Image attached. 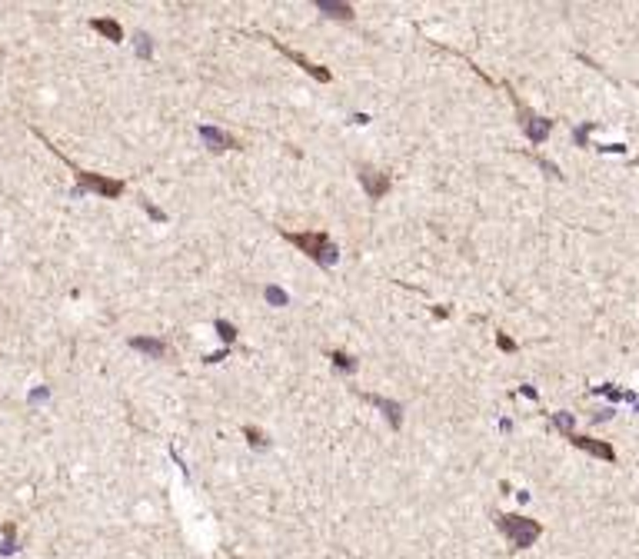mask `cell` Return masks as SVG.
I'll use <instances>...</instances> for the list:
<instances>
[{
	"label": "cell",
	"mask_w": 639,
	"mask_h": 559,
	"mask_svg": "<svg viewBox=\"0 0 639 559\" xmlns=\"http://www.w3.org/2000/svg\"><path fill=\"white\" fill-rule=\"evenodd\" d=\"M493 519H496V529H499L516 549H529L543 536V526L536 523V519H529V516H513V513H499V509H496Z\"/></svg>",
	"instance_id": "obj_1"
},
{
	"label": "cell",
	"mask_w": 639,
	"mask_h": 559,
	"mask_svg": "<svg viewBox=\"0 0 639 559\" xmlns=\"http://www.w3.org/2000/svg\"><path fill=\"white\" fill-rule=\"evenodd\" d=\"M287 240L293 243V247H300V250L307 253L310 260H317V264H323V266L337 264V256H340L337 243H333L330 237H327V233H320V230H310V233H287Z\"/></svg>",
	"instance_id": "obj_2"
},
{
	"label": "cell",
	"mask_w": 639,
	"mask_h": 559,
	"mask_svg": "<svg viewBox=\"0 0 639 559\" xmlns=\"http://www.w3.org/2000/svg\"><path fill=\"white\" fill-rule=\"evenodd\" d=\"M70 170H74V176H77V190H80V193H84V190H94V193H100V197L117 200L123 190H127L123 180H113V176L90 174V170H80V166H74V164H70Z\"/></svg>",
	"instance_id": "obj_3"
},
{
	"label": "cell",
	"mask_w": 639,
	"mask_h": 559,
	"mask_svg": "<svg viewBox=\"0 0 639 559\" xmlns=\"http://www.w3.org/2000/svg\"><path fill=\"white\" fill-rule=\"evenodd\" d=\"M360 183H363V190L370 193V200H383L386 193H390L393 180H390V174H383V170H373V166H360Z\"/></svg>",
	"instance_id": "obj_4"
},
{
	"label": "cell",
	"mask_w": 639,
	"mask_h": 559,
	"mask_svg": "<svg viewBox=\"0 0 639 559\" xmlns=\"http://www.w3.org/2000/svg\"><path fill=\"white\" fill-rule=\"evenodd\" d=\"M570 443L573 446H579V450H586L589 456H599V460H606V463H616V450L609 446V443H603V439H593V436H579V433H570Z\"/></svg>",
	"instance_id": "obj_5"
},
{
	"label": "cell",
	"mask_w": 639,
	"mask_h": 559,
	"mask_svg": "<svg viewBox=\"0 0 639 559\" xmlns=\"http://www.w3.org/2000/svg\"><path fill=\"white\" fill-rule=\"evenodd\" d=\"M266 40H270V44H273L276 50H280V54H287L290 60H293V64H300V67H303V70H307L310 77H317V80H330V70H327V67H317V64H313V60H307V57H303V54H297V50H290V47H283V44H280V40H273V37H266Z\"/></svg>",
	"instance_id": "obj_6"
},
{
	"label": "cell",
	"mask_w": 639,
	"mask_h": 559,
	"mask_svg": "<svg viewBox=\"0 0 639 559\" xmlns=\"http://www.w3.org/2000/svg\"><path fill=\"white\" fill-rule=\"evenodd\" d=\"M200 140L207 143L210 150H240V140L230 133L217 130V127H200Z\"/></svg>",
	"instance_id": "obj_7"
},
{
	"label": "cell",
	"mask_w": 639,
	"mask_h": 559,
	"mask_svg": "<svg viewBox=\"0 0 639 559\" xmlns=\"http://www.w3.org/2000/svg\"><path fill=\"white\" fill-rule=\"evenodd\" d=\"M366 403H373L376 410H383L386 419H390V427H397L403 423V410H400V403H393V400H386V396H373V393H363Z\"/></svg>",
	"instance_id": "obj_8"
},
{
	"label": "cell",
	"mask_w": 639,
	"mask_h": 559,
	"mask_svg": "<svg viewBox=\"0 0 639 559\" xmlns=\"http://www.w3.org/2000/svg\"><path fill=\"white\" fill-rule=\"evenodd\" d=\"M523 130H526V137L533 143H543L553 130V120H546V117H529V120L523 123Z\"/></svg>",
	"instance_id": "obj_9"
},
{
	"label": "cell",
	"mask_w": 639,
	"mask_h": 559,
	"mask_svg": "<svg viewBox=\"0 0 639 559\" xmlns=\"http://www.w3.org/2000/svg\"><path fill=\"white\" fill-rule=\"evenodd\" d=\"M130 346H133V350H140V353H147V356H154V360L166 356V343L164 340H154V337H133Z\"/></svg>",
	"instance_id": "obj_10"
},
{
	"label": "cell",
	"mask_w": 639,
	"mask_h": 559,
	"mask_svg": "<svg viewBox=\"0 0 639 559\" xmlns=\"http://www.w3.org/2000/svg\"><path fill=\"white\" fill-rule=\"evenodd\" d=\"M90 27H94L97 33H103L107 40H113V44H120V40H123V27L117 21H111V17H94Z\"/></svg>",
	"instance_id": "obj_11"
},
{
	"label": "cell",
	"mask_w": 639,
	"mask_h": 559,
	"mask_svg": "<svg viewBox=\"0 0 639 559\" xmlns=\"http://www.w3.org/2000/svg\"><path fill=\"white\" fill-rule=\"evenodd\" d=\"M317 11H327L330 17H340V21H353V7H350V4H337V0H317Z\"/></svg>",
	"instance_id": "obj_12"
},
{
	"label": "cell",
	"mask_w": 639,
	"mask_h": 559,
	"mask_svg": "<svg viewBox=\"0 0 639 559\" xmlns=\"http://www.w3.org/2000/svg\"><path fill=\"white\" fill-rule=\"evenodd\" d=\"M243 436L250 439V446H256V450L270 446V436H266L264 429H256V427H243Z\"/></svg>",
	"instance_id": "obj_13"
},
{
	"label": "cell",
	"mask_w": 639,
	"mask_h": 559,
	"mask_svg": "<svg viewBox=\"0 0 639 559\" xmlns=\"http://www.w3.org/2000/svg\"><path fill=\"white\" fill-rule=\"evenodd\" d=\"M0 533H4V543H0V553H13V543H17V526H13V523H4V526H0Z\"/></svg>",
	"instance_id": "obj_14"
},
{
	"label": "cell",
	"mask_w": 639,
	"mask_h": 559,
	"mask_svg": "<svg viewBox=\"0 0 639 559\" xmlns=\"http://www.w3.org/2000/svg\"><path fill=\"white\" fill-rule=\"evenodd\" d=\"M330 360H333V366H337V370H346V373L356 370V360H353L350 353H343V350H333Z\"/></svg>",
	"instance_id": "obj_15"
},
{
	"label": "cell",
	"mask_w": 639,
	"mask_h": 559,
	"mask_svg": "<svg viewBox=\"0 0 639 559\" xmlns=\"http://www.w3.org/2000/svg\"><path fill=\"white\" fill-rule=\"evenodd\" d=\"M213 329L220 333V340L227 343V346L237 340V327H233V323H227V320H213Z\"/></svg>",
	"instance_id": "obj_16"
},
{
	"label": "cell",
	"mask_w": 639,
	"mask_h": 559,
	"mask_svg": "<svg viewBox=\"0 0 639 559\" xmlns=\"http://www.w3.org/2000/svg\"><path fill=\"white\" fill-rule=\"evenodd\" d=\"M264 296H266V300H270V303H273V307H287V303H290V296L283 293L280 286H273V283H270V286H266V290H264Z\"/></svg>",
	"instance_id": "obj_17"
},
{
	"label": "cell",
	"mask_w": 639,
	"mask_h": 559,
	"mask_svg": "<svg viewBox=\"0 0 639 559\" xmlns=\"http://www.w3.org/2000/svg\"><path fill=\"white\" fill-rule=\"evenodd\" d=\"M553 423H556V427H560L566 436L573 433V417H570V413H556V417H553Z\"/></svg>",
	"instance_id": "obj_18"
},
{
	"label": "cell",
	"mask_w": 639,
	"mask_h": 559,
	"mask_svg": "<svg viewBox=\"0 0 639 559\" xmlns=\"http://www.w3.org/2000/svg\"><path fill=\"white\" fill-rule=\"evenodd\" d=\"M137 50H140V57H150V37L147 33H137Z\"/></svg>",
	"instance_id": "obj_19"
},
{
	"label": "cell",
	"mask_w": 639,
	"mask_h": 559,
	"mask_svg": "<svg viewBox=\"0 0 639 559\" xmlns=\"http://www.w3.org/2000/svg\"><path fill=\"white\" fill-rule=\"evenodd\" d=\"M496 343H499V350H507V353H513V350H516V343L509 340L507 333H499V337H496Z\"/></svg>",
	"instance_id": "obj_20"
}]
</instances>
